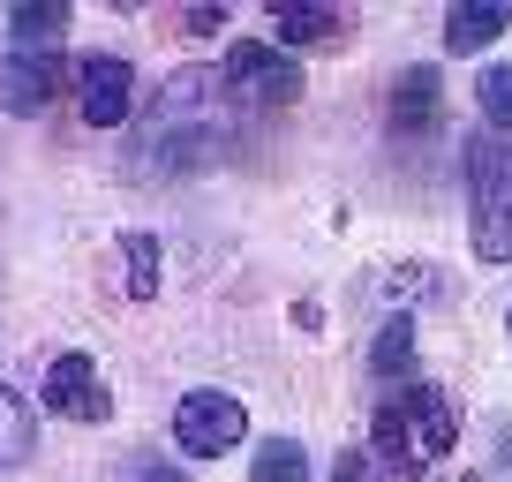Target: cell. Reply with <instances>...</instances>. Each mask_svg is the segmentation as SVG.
I'll return each instance as SVG.
<instances>
[{"label": "cell", "mask_w": 512, "mask_h": 482, "mask_svg": "<svg viewBox=\"0 0 512 482\" xmlns=\"http://www.w3.org/2000/svg\"><path fill=\"white\" fill-rule=\"evenodd\" d=\"M68 31V0H16L8 8V38L31 53H53V38Z\"/></svg>", "instance_id": "7c38bea8"}, {"label": "cell", "mask_w": 512, "mask_h": 482, "mask_svg": "<svg viewBox=\"0 0 512 482\" xmlns=\"http://www.w3.org/2000/svg\"><path fill=\"white\" fill-rule=\"evenodd\" d=\"M136 482H189V475H174V467H144Z\"/></svg>", "instance_id": "ffe728a7"}, {"label": "cell", "mask_w": 512, "mask_h": 482, "mask_svg": "<svg viewBox=\"0 0 512 482\" xmlns=\"http://www.w3.org/2000/svg\"><path fill=\"white\" fill-rule=\"evenodd\" d=\"M249 482H309V452L294 445V437H272V445H256Z\"/></svg>", "instance_id": "2e32d148"}, {"label": "cell", "mask_w": 512, "mask_h": 482, "mask_svg": "<svg viewBox=\"0 0 512 482\" xmlns=\"http://www.w3.org/2000/svg\"><path fill=\"white\" fill-rule=\"evenodd\" d=\"M505 339H512V302H505Z\"/></svg>", "instance_id": "44dd1931"}, {"label": "cell", "mask_w": 512, "mask_h": 482, "mask_svg": "<svg viewBox=\"0 0 512 482\" xmlns=\"http://www.w3.org/2000/svg\"><path fill=\"white\" fill-rule=\"evenodd\" d=\"M31 445H38L31 407H23L8 385H0V467H23V460H31Z\"/></svg>", "instance_id": "5bb4252c"}, {"label": "cell", "mask_w": 512, "mask_h": 482, "mask_svg": "<svg viewBox=\"0 0 512 482\" xmlns=\"http://www.w3.org/2000/svg\"><path fill=\"white\" fill-rule=\"evenodd\" d=\"M46 415H61V422H106L113 415V392H106L91 354H61L46 370Z\"/></svg>", "instance_id": "ba28073f"}, {"label": "cell", "mask_w": 512, "mask_h": 482, "mask_svg": "<svg viewBox=\"0 0 512 482\" xmlns=\"http://www.w3.org/2000/svg\"><path fill=\"white\" fill-rule=\"evenodd\" d=\"M437 121H445V83H437V68H407L400 83H392V129L400 136H430Z\"/></svg>", "instance_id": "9c48e42d"}, {"label": "cell", "mask_w": 512, "mask_h": 482, "mask_svg": "<svg viewBox=\"0 0 512 482\" xmlns=\"http://www.w3.org/2000/svg\"><path fill=\"white\" fill-rule=\"evenodd\" d=\"M475 98H482V121H490V136H512V68L490 61L475 76Z\"/></svg>", "instance_id": "e0dca14e"}, {"label": "cell", "mask_w": 512, "mask_h": 482, "mask_svg": "<svg viewBox=\"0 0 512 482\" xmlns=\"http://www.w3.org/2000/svg\"><path fill=\"white\" fill-rule=\"evenodd\" d=\"M249 437V407L234 400V392H189V400L174 407V445L189 452V460H226V452Z\"/></svg>", "instance_id": "5b68a950"}, {"label": "cell", "mask_w": 512, "mask_h": 482, "mask_svg": "<svg viewBox=\"0 0 512 482\" xmlns=\"http://www.w3.org/2000/svg\"><path fill=\"white\" fill-rule=\"evenodd\" d=\"M61 53H31V46H0V113H46L61 98Z\"/></svg>", "instance_id": "52a82bcc"}, {"label": "cell", "mask_w": 512, "mask_h": 482, "mask_svg": "<svg viewBox=\"0 0 512 482\" xmlns=\"http://www.w3.org/2000/svg\"><path fill=\"white\" fill-rule=\"evenodd\" d=\"M219 76H226V91H234V98L272 106V113L302 98V68H294L279 46H264V38H234V46H226V61H219Z\"/></svg>", "instance_id": "277c9868"}, {"label": "cell", "mask_w": 512, "mask_h": 482, "mask_svg": "<svg viewBox=\"0 0 512 482\" xmlns=\"http://www.w3.org/2000/svg\"><path fill=\"white\" fill-rule=\"evenodd\" d=\"M407 362H415V317H384L377 347H369V377H407Z\"/></svg>", "instance_id": "4fadbf2b"}, {"label": "cell", "mask_w": 512, "mask_h": 482, "mask_svg": "<svg viewBox=\"0 0 512 482\" xmlns=\"http://www.w3.org/2000/svg\"><path fill=\"white\" fill-rule=\"evenodd\" d=\"M272 31L279 46H332V38L354 31L347 8H302V0H272Z\"/></svg>", "instance_id": "30bf717a"}, {"label": "cell", "mask_w": 512, "mask_h": 482, "mask_svg": "<svg viewBox=\"0 0 512 482\" xmlns=\"http://www.w3.org/2000/svg\"><path fill=\"white\" fill-rule=\"evenodd\" d=\"M332 482H415V475H400L377 445H354V452H339V460H332Z\"/></svg>", "instance_id": "ac0fdd59"}, {"label": "cell", "mask_w": 512, "mask_h": 482, "mask_svg": "<svg viewBox=\"0 0 512 482\" xmlns=\"http://www.w3.org/2000/svg\"><path fill=\"white\" fill-rule=\"evenodd\" d=\"M174 31H181V38H211V31H226V8H189Z\"/></svg>", "instance_id": "d6986e66"}, {"label": "cell", "mask_w": 512, "mask_h": 482, "mask_svg": "<svg viewBox=\"0 0 512 482\" xmlns=\"http://www.w3.org/2000/svg\"><path fill=\"white\" fill-rule=\"evenodd\" d=\"M467 174V219H475V257L482 264H512V136L475 129L460 151Z\"/></svg>", "instance_id": "3957f363"}, {"label": "cell", "mask_w": 512, "mask_h": 482, "mask_svg": "<svg viewBox=\"0 0 512 482\" xmlns=\"http://www.w3.org/2000/svg\"><path fill=\"white\" fill-rule=\"evenodd\" d=\"M505 31H512V8H505V0H460V8L445 16V46L452 53H482L490 38H505Z\"/></svg>", "instance_id": "8fae6325"}, {"label": "cell", "mask_w": 512, "mask_h": 482, "mask_svg": "<svg viewBox=\"0 0 512 482\" xmlns=\"http://www.w3.org/2000/svg\"><path fill=\"white\" fill-rule=\"evenodd\" d=\"M128 106H136V68L121 53H83L76 61V113L91 129H121Z\"/></svg>", "instance_id": "8992f818"}, {"label": "cell", "mask_w": 512, "mask_h": 482, "mask_svg": "<svg viewBox=\"0 0 512 482\" xmlns=\"http://www.w3.org/2000/svg\"><path fill=\"white\" fill-rule=\"evenodd\" d=\"M226 113H234L226 76H211V68L174 76L159 98H151V121H144V136H136V166H166V174H181V166H211L226 151V136H234Z\"/></svg>", "instance_id": "6da1fadb"}, {"label": "cell", "mask_w": 512, "mask_h": 482, "mask_svg": "<svg viewBox=\"0 0 512 482\" xmlns=\"http://www.w3.org/2000/svg\"><path fill=\"white\" fill-rule=\"evenodd\" d=\"M369 445L400 467V475L422 482L452 445H460V407H452V392H437V385H407V392H392V400L377 407Z\"/></svg>", "instance_id": "7a4b0ae2"}, {"label": "cell", "mask_w": 512, "mask_h": 482, "mask_svg": "<svg viewBox=\"0 0 512 482\" xmlns=\"http://www.w3.org/2000/svg\"><path fill=\"white\" fill-rule=\"evenodd\" d=\"M128 257V302H151L159 294V234H121Z\"/></svg>", "instance_id": "9a60e30c"}]
</instances>
